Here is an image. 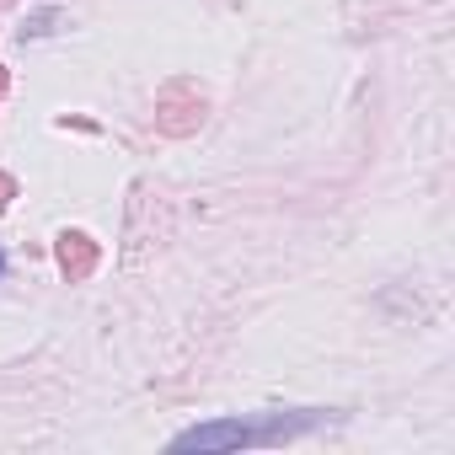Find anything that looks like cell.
I'll list each match as a JSON object with an SVG mask.
<instances>
[{"label": "cell", "instance_id": "1", "mask_svg": "<svg viewBox=\"0 0 455 455\" xmlns=\"http://www.w3.org/2000/svg\"><path fill=\"white\" fill-rule=\"evenodd\" d=\"M268 439V428H247V423H214V428H188L177 439V450H220V444H252Z\"/></svg>", "mask_w": 455, "mask_h": 455}, {"label": "cell", "instance_id": "2", "mask_svg": "<svg viewBox=\"0 0 455 455\" xmlns=\"http://www.w3.org/2000/svg\"><path fill=\"white\" fill-rule=\"evenodd\" d=\"M54 258H60L65 279H70V284H81V279H92V268H97V242H92L86 231H65V236H60V247H54Z\"/></svg>", "mask_w": 455, "mask_h": 455}, {"label": "cell", "instance_id": "3", "mask_svg": "<svg viewBox=\"0 0 455 455\" xmlns=\"http://www.w3.org/2000/svg\"><path fill=\"white\" fill-rule=\"evenodd\" d=\"M17 198V177H6V172H0V214H6V204Z\"/></svg>", "mask_w": 455, "mask_h": 455}, {"label": "cell", "instance_id": "4", "mask_svg": "<svg viewBox=\"0 0 455 455\" xmlns=\"http://www.w3.org/2000/svg\"><path fill=\"white\" fill-rule=\"evenodd\" d=\"M6 92H12V70H6V65H0V97H6Z\"/></svg>", "mask_w": 455, "mask_h": 455}]
</instances>
